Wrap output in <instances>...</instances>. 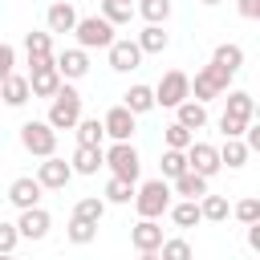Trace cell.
I'll return each instance as SVG.
<instances>
[{"instance_id": "27", "label": "cell", "mask_w": 260, "mask_h": 260, "mask_svg": "<svg viewBox=\"0 0 260 260\" xmlns=\"http://www.w3.org/2000/svg\"><path fill=\"white\" fill-rule=\"evenodd\" d=\"M134 16H142L146 24H167L171 20V0H138Z\"/></svg>"}, {"instance_id": "39", "label": "cell", "mask_w": 260, "mask_h": 260, "mask_svg": "<svg viewBox=\"0 0 260 260\" xmlns=\"http://www.w3.org/2000/svg\"><path fill=\"white\" fill-rule=\"evenodd\" d=\"M232 215H236L244 228H248V223H256V219H260V199H252V195H248V199H240V203L232 207Z\"/></svg>"}, {"instance_id": "21", "label": "cell", "mask_w": 260, "mask_h": 260, "mask_svg": "<svg viewBox=\"0 0 260 260\" xmlns=\"http://www.w3.org/2000/svg\"><path fill=\"white\" fill-rule=\"evenodd\" d=\"M223 93H228V110H223V114L244 118V122H252V118H256V98H252L248 89H223Z\"/></svg>"}, {"instance_id": "47", "label": "cell", "mask_w": 260, "mask_h": 260, "mask_svg": "<svg viewBox=\"0 0 260 260\" xmlns=\"http://www.w3.org/2000/svg\"><path fill=\"white\" fill-rule=\"evenodd\" d=\"M199 4H207V8H211V4H219V0H199Z\"/></svg>"}, {"instance_id": "46", "label": "cell", "mask_w": 260, "mask_h": 260, "mask_svg": "<svg viewBox=\"0 0 260 260\" xmlns=\"http://www.w3.org/2000/svg\"><path fill=\"white\" fill-rule=\"evenodd\" d=\"M0 260H16V256H12V252H0Z\"/></svg>"}, {"instance_id": "10", "label": "cell", "mask_w": 260, "mask_h": 260, "mask_svg": "<svg viewBox=\"0 0 260 260\" xmlns=\"http://www.w3.org/2000/svg\"><path fill=\"white\" fill-rule=\"evenodd\" d=\"M53 65H57L61 81H81L89 73V53L85 49H61V53H53Z\"/></svg>"}, {"instance_id": "18", "label": "cell", "mask_w": 260, "mask_h": 260, "mask_svg": "<svg viewBox=\"0 0 260 260\" xmlns=\"http://www.w3.org/2000/svg\"><path fill=\"white\" fill-rule=\"evenodd\" d=\"M45 24H49V32H73V24H77V8H73L69 0H57V4H49Z\"/></svg>"}, {"instance_id": "20", "label": "cell", "mask_w": 260, "mask_h": 260, "mask_svg": "<svg viewBox=\"0 0 260 260\" xmlns=\"http://www.w3.org/2000/svg\"><path fill=\"white\" fill-rule=\"evenodd\" d=\"M122 106H126L134 118H138V114H150V110H154V89L142 85V81H134V85L122 93Z\"/></svg>"}, {"instance_id": "43", "label": "cell", "mask_w": 260, "mask_h": 260, "mask_svg": "<svg viewBox=\"0 0 260 260\" xmlns=\"http://www.w3.org/2000/svg\"><path fill=\"white\" fill-rule=\"evenodd\" d=\"M236 8L244 20H260V0H236Z\"/></svg>"}, {"instance_id": "25", "label": "cell", "mask_w": 260, "mask_h": 260, "mask_svg": "<svg viewBox=\"0 0 260 260\" xmlns=\"http://www.w3.org/2000/svg\"><path fill=\"white\" fill-rule=\"evenodd\" d=\"M167 215L175 219V228H195V223H203V215H199V199H179V203L167 207Z\"/></svg>"}, {"instance_id": "19", "label": "cell", "mask_w": 260, "mask_h": 260, "mask_svg": "<svg viewBox=\"0 0 260 260\" xmlns=\"http://www.w3.org/2000/svg\"><path fill=\"white\" fill-rule=\"evenodd\" d=\"M175 122H179V126H187V130L195 134V130H203V126H207V106H203V102H195V98H187V102H179V106H175Z\"/></svg>"}, {"instance_id": "36", "label": "cell", "mask_w": 260, "mask_h": 260, "mask_svg": "<svg viewBox=\"0 0 260 260\" xmlns=\"http://www.w3.org/2000/svg\"><path fill=\"white\" fill-rule=\"evenodd\" d=\"M162 142H167L171 150H187V146L195 142V134H191L187 126H179V122H171V126L162 130Z\"/></svg>"}, {"instance_id": "8", "label": "cell", "mask_w": 260, "mask_h": 260, "mask_svg": "<svg viewBox=\"0 0 260 260\" xmlns=\"http://www.w3.org/2000/svg\"><path fill=\"white\" fill-rule=\"evenodd\" d=\"M69 179H73V167H69L65 158H57V154L41 158V167H37V183H41L45 191H65Z\"/></svg>"}, {"instance_id": "15", "label": "cell", "mask_w": 260, "mask_h": 260, "mask_svg": "<svg viewBox=\"0 0 260 260\" xmlns=\"http://www.w3.org/2000/svg\"><path fill=\"white\" fill-rule=\"evenodd\" d=\"M130 244H134L138 252H158V244H162V223H158V219H138V223L130 228Z\"/></svg>"}, {"instance_id": "9", "label": "cell", "mask_w": 260, "mask_h": 260, "mask_svg": "<svg viewBox=\"0 0 260 260\" xmlns=\"http://www.w3.org/2000/svg\"><path fill=\"white\" fill-rule=\"evenodd\" d=\"M106 53H110V69H118V73H130V69L142 65V49H138V41H130V37H114Z\"/></svg>"}, {"instance_id": "7", "label": "cell", "mask_w": 260, "mask_h": 260, "mask_svg": "<svg viewBox=\"0 0 260 260\" xmlns=\"http://www.w3.org/2000/svg\"><path fill=\"white\" fill-rule=\"evenodd\" d=\"M20 146L28 150V154H37V158H49V154H57V130L49 126V122H24L20 126Z\"/></svg>"}, {"instance_id": "35", "label": "cell", "mask_w": 260, "mask_h": 260, "mask_svg": "<svg viewBox=\"0 0 260 260\" xmlns=\"http://www.w3.org/2000/svg\"><path fill=\"white\" fill-rule=\"evenodd\" d=\"M24 57H53V37L49 32H24Z\"/></svg>"}, {"instance_id": "38", "label": "cell", "mask_w": 260, "mask_h": 260, "mask_svg": "<svg viewBox=\"0 0 260 260\" xmlns=\"http://www.w3.org/2000/svg\"><path fill=\"white\" fill-rule=\"evenodd\" d=\"M130 199H134V187L110 175V183H106V203H130Z\"/></svg>"}, {"instance_id": "23", "label": "cell", "mask_w": 260, "mask_h": 260, "mask_svg": "<svg viewBox=\"0 0 260 260\" xmlns=\"http://www.w3.org/2000/svg\"><path fill=\"white\" fill-rule=\"evenodd\" d=\"M69 167H73V175H98L102 171V146H77Z\"/></svg>"}, {"instance_id": "1", "label": "cell", "mask_w": 260, "mask_h": 260, "mask_svg": "<svg viewBox=\"0 0 260 260\" xmlns=\"http://www.w3.org/2000/svg\"><path fill=\"white\" fill-rule=\"evenodd\" d=\"M77 118H81V93L73 89V81H61L57 93L49 98V118H45V122H49L53 130H73Z\"/></svg>"}, {"instance_id": "11", "label": "cell", "mask_w": 260, "mask_h": 260, "mask_svg": "<svg viewBox=\"0 0 260 260\" xmlns=\"http://www.w3.org/2000/svg\"><path fill=\"white\" fill-rule=\"evenodd\" d=\"M134 126H138V118H134L126 106H114V110H106V118H102V130H106V138H114V142H130V138H134Z\"/></svg>"}, {"instance_id": "14", "label": "cell", "mask_w": 260, "mask_h": 260, "mask_svg": "<svg viewBox=\"0 0 260 260\" xmlns=\"http://www.w3.org/2000/svg\"><path fill=\"white\" fill-rule=\"evenodd\" d=\"M41 191H45V187H41L32 175H20V179H12V183H8V203H12L16 211L37 207V203H41Z\"/></svg>"}, {"instance_id": "37", "label": "cell", "mask_w": 260, "mask_h": 260, "mask_svg": "<svg viewBox=\"0 0 260 260\" xmlns=\"http://www.w3.org/2000/svg\"><path fill=\"white\" fill-rule=\"evenodd\" d=\"M158 167H162V179H179V175L187 171V154H183V150H171V146H167V150H162V162H158Z\"/></svg>"}, {"instance_id": "40", "label": "cell", "mask_w": 260, "mask_h": 260, "mask_svg": "<svg viewBox=\"0 0 260 260\" xmlns=\"http://www.w3.org/2000/svg\"><path fill=\"white\" fill-rule=\"evenodd\" d=\"M244 130H248V122H244V118L219 114V134H223V138H244Z\"/></svg>"}, {"instance_id": "41", "label": "cell", "mask_w": 260, "mask_h": 260, "mask_svg": "<svg viewBox=\"0 0 260 260\" xmlns=\"http://www.w3.org/2000/svg\"><path fill=\"white\" fill-rule=\"evenodd\" d=\"M16 244H20V232H16V223L0 219V252H12Z\"/></svg>"}, {"instance_id": "44", "label": "cell", "mask_w": 260, "mask_h": 260, "mask_svg": "<svg viewBox=\"0 0 260 260\" xmlns=\"http://www.w3.org/2000/svg\"><path fill=\"white\" fill-rule=\"evenodd\" d=\"M248 248H256V252H260V219H256V223H248Z\"/></svg>"}, {"instance_id": "45", "label": "cell", "mask_w": 260, "mask_h": 260, "mask_svg": "<svg viewBox=\"0 0 260 260\" xmlns=\"http://www.w3.org/2000/svg\"><path fill=\"white\" fill-rule=\"evenodd\" d=\"M138 260H158V252H138Z\"/></svg>"}, {"instance_id": "32", "label": "cell", "mask_w": 260, "mask_h": 260, "mask_svg": "<svg viewBox=\"0 0 260 260\" xmlns=\"http://www.w3.org/2000/svg\"><path fill=\"white\" fill-rule=\"evenodd\" d=\"M73 215H77V219H89V223H102V215H106V199H102V195H85V199L73 203Z\"/></svg>"}, {"instance_id": "22", "label": "cell", "mask_w": 260, "mask_h": 260, "mask_svg": "<svg viewBox=\"0 0 260 260\" xmlns=\"http://www.w3.org/2000/svg\"><path fill=\"white\" fill-rule=\"evenodd\" d=\"M219 150V167H228V171H240L244 162H248V146H244V138H223V146H215Z\"/></svg>"}, {"instance_id": "34", "label": "cell", "mask_w": 260, "mask_h": 260, "mask_svg": "<svg viewBox=\"0 0 260 260\" xmlns=\"http://www.w3.org/2000/svg\"><path fill=\"white\" fill-rule=\"evenodd\" d=\"M158 260H195V252H191V244L183 236H171V240L158 244Z\"/></svg>"}, {"instance_id": "2", "label": "cell", "mask_w": 260, "mask_h": 260, "mask_svg": "<svg viewBox=\"0 0 260 260\" xmlns=\"http://www.w3.org/2000/svg\"><path fill=\"white\" fill-rule=\"evenodd\" d=\"M102 167H110L114 179L138 187V175H142V158L130 142H114V146H102Z\"/></svg>"}, {"instance_id": "17", "label": "cell", "mask_w": 260, "mask_h": 260, "mask_svg": "<svg viewBox=\"0 0 260 260\" xmlns=\"http://www.w3.org/2000/svg\"><path fill=\"white\" fill-rule=\"evenodd\" d=\"M28 98H32V93H28V77H24V73H8V77L0 81V106L20 110Z\"/></svg>"}, {"instance_id": "42", "label": "cell", "mask_w": 260, "mask_h": 260, "mask_svg": "<svg viewBox=\"0 0 260 260\" xmlns=\"http://www.w3.org/2000/svg\"><path fill=\"white\" fill-rule=\"evenodd\" d=\"M8 73H16V49L0 41V81H4Z\"/></svg>"}, {"instance_id": "24", "label": "cell", "mask_w": 260, "mask_h": 260, "mask_svg": "<svg viewBox=\"0 0 260 260\" xmlns=\"http://www.w3.org/2000/svg\"><path fill=\"white\" fill-rule=\"evenodd\" d=\"M211 65H219V69H228V73L236 77V73H240V65H244V49H240V45H232V41H223V45H215Z\"/></svg>"}, {"instance_id": "29", "label": "cell", "mask_w": 260, "mask_h": 260, "mask_svg": "<svg viewBox=\"0 0 260 260\" xmlns=\"http://www.w3.org/2000/svg\"><path fill=\"white\" fill-rule=\"evenodd\" d=\"M73 134H77V146H102L106 142V130H102L98 118H77Z\"/></svg>"}, {"instance_id": "31", "label": "cell", "mask_w": 260, "mask_h": 260, "mask_svg": "<svg viewBox=\"0 0 260 260\" xmlns=\"http://www.w3.org/2000/svg\"><path fill=\"white\" fill-rule=\"evenodd\" d=\"M98 16H106V20L118 28V24H130V20H134V4H130V0H102V12H98Z\"/></svg>"}, {"instance_id": "12", "label": "cell", "mask_w": 260, "mask_h": 260, "mask_svg": "<svg viewBox=\"0 0 260 260\" xmlns=\"http://www.w3.org/2000/svg\"><path fill=\"white\" fill-rule=\"evenodd\" d=\"M183 154H187V171H195V175H203V179H211V175L219 171V150H215L211 142H191Z\"/></svg>"}, {"instance_id": "13", "label": "cell", "mask_w": 260, "mask_h": 260, "mask_svg": "<svg viewBox=\"0 0 260 260\" xmlns=\"http://www.w3.org/2000/svg\"><path fill=\"white\" fill-rule=\"evenodd\" d=\"M49 228H53V215L37 203V207H24L20 211V219H16V232H20V240H45L49 236Z\"/></svg>"}, {"instance_id": "16", "label": "cell", "mask_w": 260, "mask_h": 260, "mask_svg": "<svg viewBox=\"0 0 260 260\" xmlns=\"http://www.w3.org/2000/svg\"><path fill=\"white\" fill-rule=\"evenodd\" d=\"M61 85V73L57 65H41V69H28V93L32 98H53Z\"/></svg>"}, {"instance_id": "3", "label": "cell", "mask_w": 260, "mask_h": 260, "mask_svg": "<svg viewBox=\"0 0 260 260\" xmlns=\"http://www.w3.org/2000/svg\"><path fill=\"white\" fill-rule=\"evenodd\" d=\"M134 207H138L142 219L167 215V207H171V183H167L162 175H158V179H146L142 187H134Z\"/></svg>"}, {"instance_id": "30", "label": "cell", "mask_w": 260, "mask_h": 260, "mask_svg": "<svg viewBox=\"0 0 260 260\" xmlns=\"http://www.w3.org/2000/svg\"><path fill=\"white\" fill-rule=\"evenodd\" d=\"M175 195H183V199H199V195H207V179L195 175V171H183V175L175 179Z\"/></svg>"}, {"instance_id": "5", "label": "cell", "mask_w": 260, "mask_h": 260, "mask_svg": "<svg viewBox=\"0 0 260 260\" xmlns=\"http://www.w3.org/2000/svg\"><path fill=\"white\" fill-rule=\"evenodd\" d=\"M223 89H232V73L219 69V65H203L195 77H191V98L195 102H211V98H223Z\"/></svg>"}, {"instance_id": "4", "label": "cell", "mask_w": 260, "mask_h": 260, "mask_svg": "<svg viewBox=\"0 0 260 260\" xmlns=\"http://www.w3.org/2000/svg\"><path fill=\"white\" fill-rule=\"evenodd\" d=\"M73 37H77V49H110V41H114V24L106 20V16H77V24H73Z\"/></svg>"}, {"instance_id": "26", "label": "cell", "mask_w": 260, "mask_h": 260, "mask_svg": "<svg viewBox=\"0 0 260 260\" xmlns=\"http://www.w3.org/2000/svg\"><path fill=\"white\" fill-rule=\"evenodd\" d=\"M199 215H203L207 223H223V219L232 215V207H228L223 195H211V191H207V195H199Z\"/></svg>"}, {"instance_id": "6", "label": "cell", "mask_w": 260, "mask_h": 260, "mask_svg": "<svg viewBox=\"0 0 260 260\" xmlns=\"http://www.w3.org/2000/svg\"><path fill=\"white\" fill-rule=\"evenodd\" d=\"M150 89H154V106L175 110L179 102H187V98H191V77H187L183 69H167V73L158 77V85H150Z\"/></svg>"}, {"instance_id": "28", "label": "cell", "mask_w": 260, "mask_h": 260, "mask_svg": "<svg viewBox=\"0 0 260 260\" xmlns=\"http://www.w3.org/2000/svg\"><path fill=\"white\" fill-rule=\"evenodd\" d=\"M134 41H138V49H142V57H146V53H162V49L171 45V37L162 32V24H146V28H142V32L134 37Z\"/></svg>"}, {"instance_id": "33", "label": "cell", "mask_w": 260, "mask_h": 260, "mask_svg": "<svg viewBox=\"0 0 260 260\" xmlns=\"http://www.w3.org/2000/svg\"><path fill=\"white\" fill-rule=\"evenodd\" d=\"M65 236H69V244H93V240H98V223L69 215V228H65Z\"/></svg>"}]
</instances>
